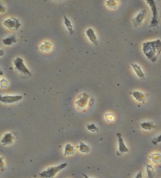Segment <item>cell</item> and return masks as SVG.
<instances>
[{
	"label": "cell",
	"mask_w": 161,
	"mask_h": 178,
	"mask_svg": "<svg viewBox=\"0 0 161 178\" xmlns=\"http://www.w3.org/2000/svg\"><path fill=\"white\" fill-rule=\"evenodd\" d=\"M142 49L146 58L153 63H155L161 54V40L155 39L143 42Z\"/></svg>",
	"instance_id": "cell-1"
},
{
	"label": "cell",
	"mask_w": 161,
	"mask_h": 178,
	"mask_svg": "<svg viewBox=\"0 0 161 178\" xmlns=\"http://www.w3.org/2000/svg\"><path fill=\"white\" fill-rule=\"evenodd\" d=\"M94 99L86 93H82L75 99V107L79 111H85L90 105H92Z\"/></svg>",
	"instance_id": "cell-2"
},
{
	"label": "cell",
	"mask_w": 161,
	"mask_h": 178,
	"mask_svg": "<svg viewBox=\"0 0 161 178\" xmlns=\"http://www.w3.org/2000/svg\"><path fill=\"white\" fill-rule=\"evenodd\" d=\"M14 66L16 71L19 73L21 76L24 79H28L32 77V72L30 71L27 66L25 65L24 59L17 57L14 60Z\"/></svg>",
	"instance_id": "cell-3"
},
{
	"label": "cell",
	"mask_w": 161,
	"mask_h": 178,
	"mask_svg": "<svg viewBox=\"0 0 161 178\" xmlns=\"http://www.w3.org/2000/svg\"><path fill=\"white\" fill-rule=\"evenodd\" d=\"M146 2L149 5L152 12V18L151 21H150V25L149 26V28L155 29L156 28H158L159 22L158 7L154 0H146Z\"/></svg>",
	"instance_id": "cell-4"
},
{
	"label": "cell",
	"mask_w": 161,
	"mask_h": 178,
	"mask_svg": "<svg viewBox=\"0 0 161 178\" xmlns=\"http://www.w3.org/2000/svg\"><path fill=\"white\" fill-rule=\"evenodd\" d=\"M67 166V163H61V164L54 166H50L48 168H46V170L39 173V175L42 178H54L60 171H62V170L65 169Z\"/></svg>",
	"instance_id": "cell-5"
},
{
	"label": "cell",
	"mask_w": 161,
	"mask_h": 178,
	"mask_svg": "<svg viewBox=\"0 0 161 178\" xmlns=\"http://www.w3.org/2000/svg\"><path fill=\"white\" fill-rule=\"evenodd\" d=\"M2 25L5 28L10 29V30H18L21 28V23L19 19H17L14 17H10L6 18L3 21Z\"/></svg>",
	"instance_id": "cell-6"
},
{
	"label": "cell",
	"mask_w": 161,
	"mask_h": 178,
	"mask_svg": "<svg viewBox=\"0 0 161 178\" xmlns=\"http://www.w3.org/2000/svg\"><path fill=\"white\" fill-rule=\"evenodd\" d=\"M23 99L21 95H2L0 97V101L6 104H12L21 101Z\"/></svg>",
	"instance_id": "cell-7"
},
{
	"label": "cell",
	"mask_w": 161,
	"mask_h": 178,
	"mask_svg": "<svg viewBox=\"0 0 161 178\" xmlns=\"http://www.w3.org/2000/svg\"><path fill=\"white\" fill-rule=\"evenodd\" d=\"M15 136L13 132H7L2 135L1 138V144L2 146H10L14 144Z\"/></svg>",
	"instance_id": "cell-8"
},
{
	"label": "cell",
	"mask_w": 161,
	"mask_h": 178,
	"mask_svg": "<svg viewBox=\"0 0 161 178\" xmlns=\"http://www.w3.org/2000/svg\"><path fill=\"white\" fill-rule=\"evenodd\" d=\"M117 139H118V154L121 155V154H124L129 152V148L125 144L124 140H123V137L121 135V134L117 133L116 134Z\"/></svg>",
	"instance_id": "cell-9"
},
{
	"label": "cell",
	"mask_w": 161,
	"mask_h": 178,
	"mask_svg": "<svg viewBox=\"0 0 161 178\" xmlns=\"http://www.w3.org/2000/svg\"><path fill=\"white\" fill-rule=\"evenodd\" d=\"M146 14H147V12H146V10H142L136 16H135V17H134V18H133L132 23L133 25H134V27H139V26L143 23V21H144L145 18H146Z\"/></svg>",
	"instance_id": "cell-10"
},
{
	"label": "cell",
	"mask_w": 161,
	"mask_h": 178,
	"mask_svg": "<svg viewBox=\"0 0 161 178\" xmlns=\"http://www.w3.org/2000/svg\"><path fill=\"white\" fill-rule=\"evenodd\" d=\"M85 34H86V36L87 37L90 42L92 43L94 46H98V43H99V41H98V38L96 35V33L94 31V29L92 28H88L86 29V31H85Z\"/></svg>",
	"instance_id": "cell-11"
},
{
	"label": "cell",
	"mask_w": 161,
	"mask_h": 178,
	"mask_svg": "<svg viewBox=\"0 0 161 178\" xmlns=\"http://www.w3.org/2000/svg\"><path fill=\"white\" fill-rule=\"evenodd\" d=\"M130 94L132 95V97L136 101L142 104H144L146 102V95L142 92H141V91L134 90V91L130 93Z\"/></svg>",
	"instance_id": "cell-12"
},
{
	"label": "cell",
	"mask_w": 161,
	"mask_h": 178,
	"mask_svg": "<svg viewBox=\"0 0 161 178\" xmlns=\"http://www.w3.org/2000/svg\"><path fill=\"white\" fill-rule=\"evenodd\" d=\"M63 18H64V25H65V28H66V29H67L68 31H69V35H70L71 36H72L75 33V29H74V28H73V25L72 24L71 21H70V20H69V18L65 15V14L63 15Z\"/></svg>",
	"instance_id": "cell-13"
},
{
	"label": "cell",
	"mask_w": 161,
	"mask_h": 178,
	"mask_svg": "<svg viewBox=\"0 0 161 178\" xmlns=\"http://www.w3.org/2000/svg\"><path fill=\"white\" fill-rule=\"evenodd\" d=\"M17 39L14 35H9V36L6 37V38H3L2 39V43L4 45V46H12V45L17 43Z\"/></svg>",
	"instance_id": "cell-14"
},
{
	"label": "cell",
	"mask_w": 161,
	"mask_h": 178,
	"mask_svg": "<svg viewBox=\"0 0 161 178\" xmlns=\"http://www.w3.org/2000/svg\"><path fill=\"white\" fill-rule=\"evenodd\" d=\"M140 127L141 129H142L143 130H146V131H150V130H153L154 129H156L157 127V126L153 123V122H150V121H145V122H142L140 123Z\"/></svg>",
	"instance_id": "cell-15"
},
{
	"label": "cell",
	"mask_w": 161,
	"mask_h": 178,
	"mask_svg": "<svg viewBox=\"0 0 161 178\" xmlns=\"http://www.w3.org/2000/svg\"><path fill=\"white\" fill-rule=\"evenodd\" d=\"M130 66L132 67L134 73L136 74V75L138 77V78H140V79H143V78H145V73L144 71H143V70H142V68H141L140 65H138V64L132 63L131 64H130Z\"/></svg>",
	"instance_id": "cell-16"
},
{
	"label": "cell",
	"mask_w": 161,
	"mask_h": 178,
	"mask_svg": "<svg viewBox=\"0 0 161 178\" xmlns=\"http://www.w3.org/2000/svg\"><path fill=\"white\" fill-rule=\"evenodd\" d=\"M39 49L42 52H45V53H49V52L52 51L53 50V44H52L51 42H49V41H45V42H42L39 46Z\"/></svg>",
	"instance_id": "cell-17"
},
{
	"label": "cell",
	"mask_w": 161,
	"mask_h": 178,
	"mask_svg": "<svg viewBox=\"0 0 161 178\" xmlns=\"http://www.w3.org/2000/svg\"><path fill=\"white\" fill-rule=\"evenodd\" d=\"M75 152V147L72 145V144H66L64 147V155L65 156H71L73 155Z\"/></svg>",
	"instance_id": "cell-18"
},
{
	"label": "cell",
	"mask_w": 161,
	"mask_h": 178,
	"mask_svg": "<svg viewBox=\"0 0 161 178\" xmlns=\"http://www.w3.org/2000/svg\"><path fill=\"white\" fill-rule=\"evenodd\" d=\"M76 147H77V149L79 150V152L82 154H87L90 151V146L82 141H79V144L77 145Z\"/></svg>",
	"instance_id": "cell-19"
},
{
	"label": "cell",
	"mask_w": 161,
	"mask_h": 178,
	"mask_svg": "<svg viewBox=\"0 0 161 178\" xmlns=\"http://www.w3.org/2000/svg\"><path fill=\"white\" fill-rule=\"evenodd\" d=\"M149 159L153 164H160L161 163V153L154 152L149 155Z\"/></svg>",
	"instance_id": "cell-20"
},
{
	"label": "cell",
	"mask_w": 161,
	"mask_h": 178,
	"mask_svg": "<svg viewBox=\"0 0 161 178\" xmlns=\"http://www.w3.org/2000/svg\"><path fill=\"white\" fill-rule=\"evenodd\" d=\"M146 170L147 176L149 178H153L156 174V171L154 170L153 166L150 164H147L146 166Z\"/></svg>",
	"instance_id": "cell-21"
},
{
	"label": "cell",
	"mask_w": 161,
	"mask_h": 178,
	"mask_svg": "<svg viewBox=\"0 0 161 178\" xmlns=\"http://www.w3.org/2000/svg\"><path fill=\"white\" fill-rule=\"evenodd\" d=\"M106 5L108 8L111 10H115L119 6V2L116 0H107L106 1Z\"/></svg>",
	"instance_id": "cell-22"
},
{
	"label": "cell",
	"mask_w": 161,
	"mask_h": 178,
	"mask_svg": "<svg viewBox=\"0 0 161 178\" xmlns=\"http://www.w3.org/2000/svg\"><path fill=\"white\" fill-rule=\"evenodd\" d=\"M86 129L88 131L91 133H98L99 132V129L97 127L96 124L94 123H89V124L86 125Z\"/></svg>",
	"instance_id": "cell-23"
},
{
	"label": "cell",
	"mask_w": 161,
	"mask_h": 178,
	"mask_svg": "<svg viewBox=\"0 0 161 178\" xmlns=\"http://www.w3.org/2000/svg\"><path fill=\"white\" fill-rule=\"evenodd\" d=\"M0 86H1V88L2 89L7 88L8 86H9V82H8L6 79H1V80H0Z\"/></svg>",
	"instance_id": "cell-24"
},
{
	"label": "cell",
	"mask_w": 161,
	"mask_h": 178,
	"mask_svg": "<svg viewBox=\"0 0 161 178\" xmlns=\"http://www.w3.org/2000/svg\"><path fill=\"white\" fill-rule=\"evenodd\" d=\"M6 166L5 165V161H4L3 157L1 156V158H0V170H1L2 172H4L5 170H6Z\"/></svg>",
	"instance_id": "cell-25"
},
{
	"label": "cell",
	"mask_w": 161,
	"mask_h": 178,
	"mask_svg": "<svg viewBox=\"0 0 161 178\" xmlns=\"http://www.w3.org/2000/svg\"><path fill=\"white\" fill-rule=\"evenodd\" d=\"M152 143H153L154 145H156V144L161 143V134H159V135H158L157 137H154L153 139V140H152Z\"/></svg>",
	"instance_id": "cell-26"
},
{
	"label": "cell",
	"mask_w": 161,
	"mask_h": 178,
	"mask_svg": "<svg viewBox=\"0 0 161 178\" xmlns=\"http://www.w3.org/2000/svg\"><path fill=\"white\" fill-rule=\"evenodd\" d=\"M114 119H115V117H114V115L112 114L108 113L106 115V119L107 121H109V122H112L114 120Z\"/></svg>",
	"instance_id": "cell-27"
},
{
	"label": "cell",
	"mask_w": 161,
	"mask_h": 178,
	"mask_svg": "<svg viewBox=\"0 0 161 178\" xmlns=\"http://www.w3.org/2000/svg\"><path fill=\"white\" fill-rule=\"evenodd\" d=\"M6 7L4 6L3 4H1V5H0V13H1V14H3V13L6 12Z\"/></svg>",
	"instance_id": "cell-28"
},
{
	"label": "cell",
	"mask_w": 161,
	"mask_h": 178,
	"mask_svg": "<svg viewBox=\"0 0 161 178\" xmlns=\"http://www.w3.org/2000/svg\"><path fill=\"white\" fill-rule=\"evenodd\" d=\"M134 178H143V175H142V171H138V173H136Z\"/></svg>",
	"instance_id": "cell-29"
},
{
	"label": "cell",
	"mask_w": 161,
	"mask_h": 178,
	"mask_svg": "<svg viewBox=\"0 0 161 178\" xmlns=\"http://www.w3.org/2000/svg\"><path fill=\"white\" fill-rule=\"evenodd\" d=\"M0 51H1V55H0V57L2 58V57H3V56H4V52H3V50H2V49L0 50Z\"/></svg>",
	"instance_id": "cell-30"
},
{
	"label": "cell",
	"mask_w": 161,
	"mask_h": 178,
	"mask_svg": "<svg viewBox=\"0 0 161 178\" xmlns=\"http://www.w3.org/2000/svg\"><path fill=\"white\" fill-rule=\"evenodd\" d=\"M82 176H83L84 178H90V177H89V176H87V175L84 174V173H82ZM94 178H97V177H94Z\"/></svg>",
	"instance_id": "cell-31"
}]
</instances>
